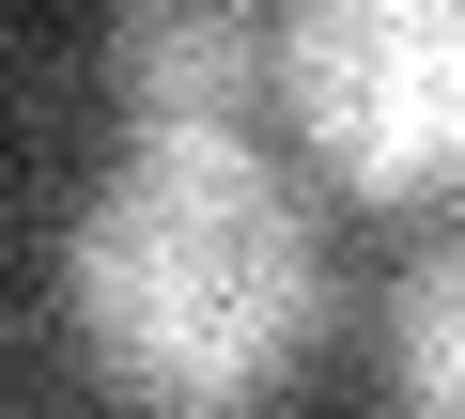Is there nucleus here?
Here are the masks:
<instances>
[{
  "mask_svg": "<svg viewBox=\"0 0 465 419\" xmlns=\"http://www.w3.org/2000/svg\"><path fill=\"white\" fill-rule=\"evenodd\" d=\"M109 94L140 140H249V109L280 94V32L232 0H155L109 32Z\"/></svg>",
  "mask_w": 465,
  "mask_h": 419,
  "instance_id": "nucleus-3",
  "label": "nucleus"
},
{
  "mask_svg": "<svg viewBox=\"0 0 465 419\" xmlns=\"http://www.w3.org/2000/svg\"><path fill=\"white\" fill-rule=\"evenodd\" d=\"M63 326L140 419H264L326 342V218L264 140H124L63 218Z\"/></svg>",
  "mask_w": 465,
  "mask_h": 419,
  "instance_id": "nucleus-1",
  "label": "nucleus"
},
{
  "mask_svg": "<svg viewBox=\"0 0 465 419\" xmlns=\"http://www.w3.org/2000/svg\"><path fill=\"white\" fill-rule=\"evenodd\" d=\"M388 404L403 419H465V234L403 264L388 295Z\"/></svg>",
  "mask_w": 465,
  "mask_h": 419,
  "instance_id": "nucleus-4",
  "label": "nucleus"
},
{
  "mask_svg": "<svg viewBox=\"0 0 465 419\" xmlns=\"http://www.w3.org/2000/svg\"><path fill=\"white\" fill-rule=\"evenodd\" d=\"M280 109L388 218L465 202V0H311V16H280Z\"/></svg>",
  "mask_w": 465,
  "mask_h": 419,
  "instance_id": "nucleus-2",
  "label": "nucleus"
}]
</instances>
